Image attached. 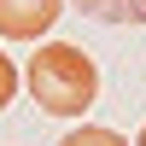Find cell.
Listing matches in <instances>:
<instances>
[{
    "mask_svg": "<svg viewBox=\"0 0 146 146\" xmlns=\"http://www.w3.org/2000/svg\"><path fill=\"white\" fill-rule=\"evenodd\" d=\"M29 94L47 117H82L94 100H100V70L82 53L76 41H47L41 53L29 58Z\"/></svg>",
    "mask_w": 146,
    "mask_h": 146,
    "instance_id": "cell-1",
    "label": "cell"
},
{
    "mask_svg": "<svg viewBox=\"0 0 146 146\" xmlns=\"http://www.w3.org/2000/svg\"><path fill=\"white\" fill-rule=\"evenodd\" d=\"M58 12H64L58 0H0V35L6 41H35V35L53 29Z\"/></svg>",
    "mask_w": 146,
    "mask_h": 146,
    "instance_id": "cell-2",
    "label": "cell"
},
{
    "mask_svg": "<svg viewBox=\"0 0 146 146\" xmlns=\"http://www.w3.org/2000/svg\"><path fill=\"white\" fill-rule=\"evenodd\" d=\"M94 23H146V0H70Z\"/></svg>",
    "mask_w": 146,
    "mask_h": 146,
    "instance_id": "cell-3",
    "label": "cell"
},
{
    "mask_svg": "<svg viewBox=\"0 0 146 146\" xmlns=\"http://www.w3.org/2000/svg\"><path fill=\"white\" fill-rule=\"evenodd\" d=\"M58 146H129V140L117 135V129H94V123H88V129H70Z\"/></svg>",
    "mask_w": 146,
    "mask_h": 146,
    "instance_id": "cell-4",
    "label": "cell"
},
{
    "mask_svg": "<svg viewBox=\"0 0 146 146\" xmlns=\"http://www.w3.org/2000/svg\"><path fill=\"white\" fill-rule=\"evenodd\" d=\"M12 94H18V70H12V58L0 53V111L12 105Z\"/></svg>",
    "mask_w": 146,
    "mask_h": 146,
    "instance_id": "cell-5",
    "label": "cell"
},
{
    "mask_svg": "<svg viewBox=\"0 0 146 146\" xmlns=\"http://www.w3.org/2000/svg\"><path fill=\"white\" fill-rule=\"evenodd\" d=\"M135 146H146V129H140V140H135Z\"/></svg>",
    "mask_w": 146,
    "mask_h": 146,
    "instance_id": "cell-6",
    "label": "cell"
}]
</instances>
